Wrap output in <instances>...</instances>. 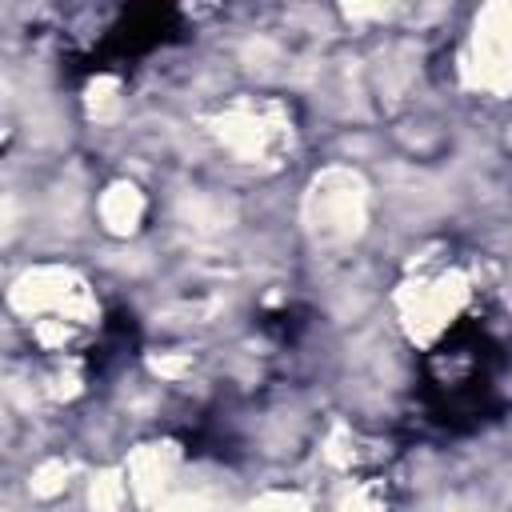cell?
I'll use <instances>...</instances> for the list:
<instances>
[{"mask_svg": "<svg viewBox=\"0 0 512 512\" xmlns=\"http://www.w3.org/2000/svg\"><path fill=\"white\" fill-rule=\"evenodd\" d=\"M172 32H176V12H172V8H132V12H124V16L112 24L108 40L96 48L92 60H96V68H104V64H124V60H132V56H144V52L160 48Z\"/></svg>", "mask_w": 512, "mask_h": 512, "instance_id": "7a4b0ae2", "label": "cell"}, {"mask_svg": "<svg viewBox=\"0 0 512 512\" xmlns=\"http://www.w3.org/2000/svg\"><path fill=\"white\" fill-rule=\"evenodd\" d=\"M500 348L476 324H460L444 336V344L424 364V392L432 420L444 428H476L484 416L500 408L496 392Z\"/></svg>", "mask_w": 512, "mask_h": 512, "instance_id": "6da1fadb", "label": "cell"}]
</instances>
